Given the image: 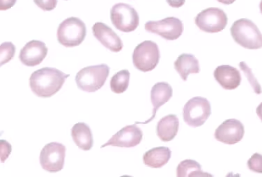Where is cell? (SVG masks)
Returning <instances> with one entry per match:
<instances>
[{
  "instance_id": "21",
  "label": "cell",
  "mask_w": 262,
  "mask_h": 177,
  "mask_svg": "<svg viewBox=\"0 0 262 177\" xmlns=\"http://www.w3.org/2000/svg\"><path fill=\"white\" fill-rule=\"evenodd\" d=\"M178 177L212 176L202 170L201 165L194 160L187 159L179 163L177 168Z\"/></svg>"
},
{
  "instance_id": "3",
  "label": "cell",
  "mask_w": 262,
  "mask_h": 177,
  "mask_svg": "<svg viewBox=\"0 0 262 177\" xmlns=\"http://www.w3.org/2000/svg\"><path fill=\"white\" fill-rule=\"evenodd\" d=\"M110 74V67L105 63L82 69L76 76L78 87L82 91L95 92L103 87Z\"/></svg>"
},
{
  "instance_id": "4",
  "label": "cell",
  "mask_w": 262,
  "mask_h": 177,
  "mask_svg": "<svg viewBox=\"0 0 262 177\" xmlns=\"http://www.w3.org/2000/svg\"><path fill=\"white\" fill-rule=\"evenodd\" d=\"M57 35V40L61 45L67 48L76 47L85 39V24L80 18L71 17L59 25Z\"/></svg>"
},
{
  "instance_id": "23",
  "label": "cell",
  "mask_w": 262,
  "mask_h": 177,
  "mask_svg": "<svg viewBox=\"0 0 262 177\" xmlns=\"http://www.w3.org/2000/svg\"><path fill=\"white\" fill-rule=\"evenodd\" d=\"M239 67L243 72L244 73L245 76L247 78L248 82H250V85L253 88L254 92L257 94H261L262 93L261 86L258 82L254 74H252V69L249 68L244 61L239 63Z\"/></svg>"
},
{
  "instance_id": "31",
  "label": "cell",
  "mask_w": 262,
  "mask_h": 177,
  "mask_svg": "<svg viewBox=\"0 0 262 177\" xmlns=\"http://www.w3.org/2000/svg\"><path fill=\"white\" fill-rule=\"evenodd\" d=\"M220 3H222L225 5H230L234 3L236 0H217Z\"/></svg>"
},
{
  "instance_id": "26",
  "label": "cell",
  "mask_w": 262,
  "mask_h": 177,
  "mask_svg": "<svg viewBox=\"0 0 262 177\" xmlns=\"http://www.w3.org/2000/svg\"><path fill=\"white\" fill-rule=\"evenodd\" d=\"M38 7L44 11H51L57 7L58 0H34Z\"/></svg>"
},
{
  "instance_id": "12",
  "label": "cell",
  "mask_w": 262,
  "mask_h": 177,
  "mask_svg": "<svg viewBox=\"0 0 262 177\" xmlns=\"http://www.w3.org/2000/svg\"><path fill=\"white\" fill-rule=\"evenodd\" d=\"M244 134V124L236 119H229L217 127L214 137L217 141L233 145L242 141Z\"/></svg>"
},
{
  "instance_id": "32",
  "label": "cell",
  "mask_w": 262,
  "mask_h": 177,
  "mask_svg": "<svg viewBox=\"0 0 262 177\" xmlns=\"http://www.w3.org/2000/svg\"><path fill=\"white\" fill-rule=\"evenodd\" d=\"M259 9H260V12H261L262 14V0L261 1V3L259 4Z\"/></svg>"
},
{
  "instance_id": "7",
  "label": "cell",
  "mask_w": 262,
  "mask_h": 177,
  "mask_svg": "<svg viewBox=\"0 0 262 177\" xmlns=\"http://www.w3.org/2000/svg\"><path fill=\"white\" fill-rule=\"evenodd\" d=\"M111 19L113 26L125 33L134 32L140 23V17L136 9L125 3L113 6L111 11Z\"/></svg>"
},
{
  "instance_id": "9",
  "label": "cell",
  "mask_w": 262,
  "mask_h": 177,
  "mask_svg": "<svg viewBox=\"0 0 262 177\" xmlns=\"http://www.w3.org/2000/svg\"><path fill=\"white\" fill-rule=\"evenodd\" d=\"M144 28L149 33L157 34L167 41H174L182 35L184 24L176 17H167L163 20L148 21Z\"/></svg>"
},
{
  "instance_id": "24",
  "label": "cell",
  "mask_w": 262,
  "mask_h": 177,
  "mask_svg": "<svg viewBox=\"0 0 262 177\" xmlns=\"http://www.w3.org/2000/svg\"><path fill=\"white\" fill-rule=\"evenodd\" d=\"M15 47L11 42H5L0 47V61L1 66L9 62L14 57Z\"/></svg>"
},
{
  "instance_id": "5",
  "label": "cell",
  "mask_w": 262,
  "mask_h": 177,
  "mask_svg": "<svg viewBox=\"0 0 262 177\" xmlns=\"http://www.w3.org/2000/svg\"><path fill=\"white\" fill-rule=\"evenodd\" d=\"M161 54L155 42L144 41L135 48L133 53V63L138 70L149 72L159 64Z\"/></svg>"
},
{
  "instance_id": "19",
  "label": "cell",
  "mask_w": 262,
  "mask_h": 177,
  "mask_svg": "<svg viewBox=\"0 0 262 177\" xmlns=\"http://www.w3.org/2000/svg\"><path fill=\"white\" fill-rule=\"evenodd\" d=\"M174 69L182 80L186 81L190 74H199V61L192 54H182L175 61Z\"/></svg>"
},
{
  "instance_id": "11",
  "label": "cell",
  "mask_w": 262,
  "mask_h": 177,
  "mask_svg": "<svg viewBox=\"0 0 262 177\" xmlns=\"http://www.w3.org/2000/svg\"><path fill=\"white\" fill-rule=\"evenodd\" d=\"M143 137L141 128L137 126V124L128 125L114 135L101 148L113 146V147L131 148L136 147L140 144Z\"/></svg>"
},
{
  "instance_id": "20",
  "label": "cell",
  "mask_w": 262,
  "mask_h": 177,
  "mask_svg": "<svg viewBox=\"0 0 262 177\" xmlns=\"http://www.w3.org/2000/svg\"><path fill=\"white\" fill-rule=\"evenodd\" d=\"M171 151L167 147L153 148L143 155L144 164L151 168H161L170 160Z\"/></svg>"
},
{
  "instance_id": "8",
  "label": "cell",
  "mask_w": 262,
  "mask_h": 177,
  "mask_svg": "<svg viewBox=\"0 0 262 177\" xmlns=\"http://www.w3.org/2000/svg\"><path fill=\"white\" fill-rule=\"evenodd\" d=\"M228 18L225 11L217 7H210L198 13L194 23L200 30L213 34L222 32L226 28Z\"/></svg>"
},
{
  "instance_id": "29",
  "label": "cell",
  "mask_w": 262,
  "mask_h": 177,
  "mask_svg": "<svg viewBox=\"0 0 262 177\" xmlns=\"http://www.w3.org/2000/svg\"><path fill=\"white\" fill-rule=\"evenodd\" d=\"M169 6L173 8H180L184 5L186 0H167Z\"/></svg>"
},
{
  "instance_id": "10",
  "label": "cell",
  "mask_w": 262,
  "mask_h": 177,
  "mask_svg": "<svg viewBox=\"0 0 262 177\" xmlns=\"http://www.w3.org/2000/svg\"><path fill=\"white\" fill-rule=\"evenodd\" d=\"M65 157V146L59 142H51L46 144L40 151V165L48 172H58L63 168Z\"/></svg>"
},
{
  "instance_id": "1",
  "label": "cell",
  "mask_w": 262,
  "mask_h": 177,
  "mask_svg": "<svg viewBox=\"0 0 262 177\" xmlns=\"http://www.w3.org/2000/svg\"><path fill=\"white\" fill-rule=\"evenodd\" d=\"M69 76L70 75L66 74L59 69L45 67L31 75L30 88L38 97L50 98L61 90Z\"/></svg>"
},
{
  "instance_id": "25",
  "label": "cell",
  "mask_w": 262,
  "mask_h": 177,
  "mask_svg": "<svg viewBox=\"0 0 262 177\" xmlns=\"http://www.w3.org/2000/svg\"><path fill=\"white\" fill-rule=\"evenodd\" d=\"M248 167L249 170L255 173L262 174V155L255 153L248 161Z\"/></svg>"
},
{
  "instance_id": "13",
  "label": "cell",
  "mask_w": 262,
  "mask_h": 177,
  "mask_svg": "<svg viewBox=\"0 0 262 177\" xmlns=\"http://www.w3.org/2000/svg\"><path fill=\"white\" fill-rule=\"evenodd\" d=\"M46 43L37 40H32L21 49L19 59L23 64L29 67L39 65L48 55Z\"/></svg>"
},
{
  "instance_id": "14",
  "label": "cell",
  "mask_w": 262,
  "mask_h": 177,
  "mask_svg": "<svg viewBox=\"0 0 262 177\" xmlns=\"http://www.w3.org/2000/svg\"><path fill=\"white\" fill-rule=\"evenodd\" d=\"M94 37L113 53H119L124 47L120 37L105 23L98 22L92 27Z\"/></svg>"
},
{
  "instance_id": "18",
  "label": "cell",
  "mask_w": 262,
  "mask_h": 177,
  "mask_svg": "<svg viewBox=\"0 0 262 177\" xmlns=\"http://www.w3.org/2000/svg\"><path fill=\"white\" fill-rule=\"evenodd\" d=\"M71 136L75 144L83 151H90L93 147V135L90 127L84 122L77 123L71 128Z\"/></svg>"
},
{
  "instance_id": "6",
  "label": "cell",
  "mask_w": 262,
  "mask_h": 177,
  "mask_svg": "<svg viewBox=\"0 0 262 177\" xmlns=\"http://www.w3.org/2000/svg\"><path fill=\"white\" fill-rule=\"evenodd\" d=\"M211 115V104L206 98L201 96L190 99L183 109L184 122L193 128L202 126Z\"/></svg>"
},
{
  "instance_id": "2",
  "label": "cell",
  "mask_w": 262,
  "mask_h": 177,
  "mask_svg": "<svg viewBox=\"0 0 262 177\" xmlns=\"http://www.w3.org/2000/svg\"><path fill=\"white\" fill-rule=\"evenodd\" d=\"M233 39L246 49L257 50L262 48V34L252 20L242 18L233 23L230 29Z\"/></svg>"
},
{
  "instance_id": "22",
  "label": "cell",
  "mask_w": 262,
  "mask_h": 177,
  "mask_svg": "<svg viewBox=\"0 0 262 177\" xmlns=\"http://www.w3.org/2000/svg\"><path fill=\"white\" fill-rule=\"evenodd\" d=\"M130 72L128 70H121L115 74L111 78V88L115 94H123L128 87L130 82Z\"/></svg>"
},
{
  "instance_id": "30",
  "label": "cell",
  "mask_w": 262,
  "mask_h": 177,
  "mask_svg": "<svg viewBox=\"0 0 262 177\" xmlns=\"http://www.w3.org/2000/svg\"><path fill=\"white\" fill-rule=\"evenodd\" d=\"M256 112H257V115L262 122V102L259 104V106L257 107V111Z\"/></svg>"
},
{
  "instance_id": "17",
  "label": "cell",
  "mask_w": 262,
  "mask_h": 177,
  "mask_svg": "<svg viewBox=\"0 0 262 177\" xmlns=\"http://www.w3.org/2000/svg\"><path fill=\"white\" fill-rule=\"evenodd\" d=\"M179 118L176 115H169L160 119L157 126V134L163 142H169L174 140L178 134Z\"/></svg>"
},
{
  "instance_id": "16",
  "label": "cell",
  "mask_w": 262,
  "mask_h": 177,
  "mask_svg": "<svg viewBox=\"0 0 262 177\" xmlns=\"http://www.w3.org/2000/svg\"><path fill=\"white\" fill-rule=\"evenodd\" d=\"M173 90L170 84L167 82H161L154 84L151 91V101L153 105V115L147 121L144 122H136V124H146L155 118L158 109L164 104L168 102L172 97Z\"/></svg>"
},
{
  "instance_id": "27",
  "label": "cell",
  "mask_w": 262,
  "mask_h": 177,
  "mask_svg": "<svg viewBox=\"0 0 262 177\" xmlns=\"http://www.w3.org/2000/svg\"><path fill=\"white\" fill-rule=\"evenodd\" d=\"M12 147L9 142L5 140H1V156L2 163H5V160L8 159L9 154H10Z\"/></svg>"
},
{
  "instance_id": "28",
  "label": "cell",
  "mask_w": 262,
  "mask_h": 177,
  "mask_svg": "<svg viewBox=\"0 0 262 177\" xmlns=\"http://www.w3.org/2000/svg\"><path fill=\"white\" fill-rule=\"evenodd\" d=\"M17 0H0V10L6 11L11 9L16 3Z\"/></svg>"
},
{
  "instance_id": "15",
  "label": "cell",
  "mask_w": 262,
  "mask_h": 177,
  "mask_svg": "<svg viewBox=\"0 0 262 177\" xmlns=\"http://www.w3.org/2000/svg\"><path fill=\"white\" fill-rule=\"evenodd\" d=\"M213 76L220 85L226 90H236L242 82L240 71L229 65L217 67Z\"/></svg>"
}]
</instances>
